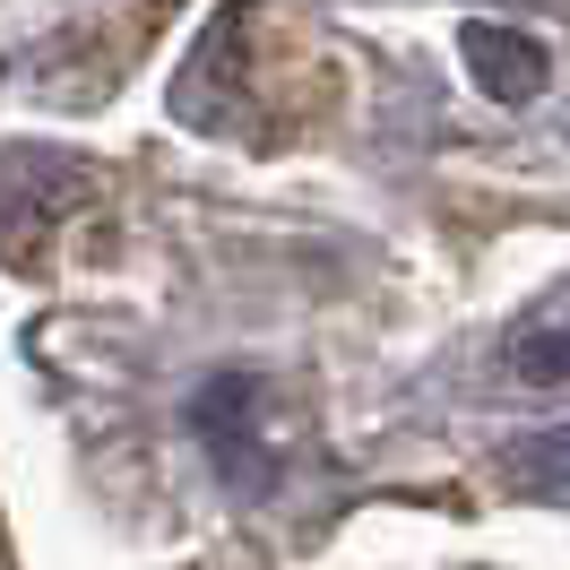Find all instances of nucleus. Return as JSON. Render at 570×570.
<instances>
[{
	"label": "nucleus",
	"instance_id": "obj_1",
	"mask_svg": "<svg viewBox=\"0 0 570 570\" xmlns=\"http://www.w3.org/2000/svg\"><path fill=\"white\" fill-rule=\"evenodd\" d=\"M96 199V174L61 147H0V259L36 268L43 243Z\"/></svg>",
	"mask_w": 570,
	"mask_h": 570
},
{
	"label": "nucleus",
	"instance_id": "obj_2",
	"mask_svg": "<svg viewBox=\"0 0 570 570\" xmlns=\"http://www.w3.org/2000/svg\"><path fill=\"white\" fill-rule=\"evenodd\" d=\"M259 415H268V381H250V372H216L208 390L190 397V432H199L208 466L234 493H259L277 475V441H268Z\"/></svg>",
	"mask_w": 570,
	"mask_h": 570
},
{
	"label": "nucleus",
	"instance_id": "obj_3",
	"mask_svg": "<svg viewBox=\"0 0 570 570\" xmlns=\"http://www.w3.org/2000/svg\"><path fill=\"white\" fill-rule=\"evenodd\" d=\"M459 52H466V78H475L493 105H535L544 78H553V52H544L528 27H501V18H475L459 36Z\"/></svg>",
	"mask_w": 570,
	"mask_h": 570
},
{
	"label": "nucleus",
	"instance_id": "obj_4",
	"mask_svg": "<svg viewBox=\"0 0 570 570\" xmlns=\"http://www.w3.org/2000/svg\"><path fill=\"white\" fill-rule=\"evenodd\" d=\"M501 475L519 484V493H562L570 501V424H544L528 441H510L501 450Z\"/></svg>",
	"mask_w": 570,
	"mask_h": 570
},
{
	"label": "nucleus",
	"instance_id": "obj_5",
	"mask_svg": "<svg viewBox=\"0 0 570 570\" xmlns=\"http://www.w3.org/2000/svg\"><path fill=\"white\" fill-rule=\"evenodd\" d=\"M510 372L535 381V390L570 381V303H562V312H544V321H528L519 337H510Z\"/></svg>",
	"mask_w": 570,
	"mask_h": 570
}]
</instances>
